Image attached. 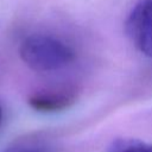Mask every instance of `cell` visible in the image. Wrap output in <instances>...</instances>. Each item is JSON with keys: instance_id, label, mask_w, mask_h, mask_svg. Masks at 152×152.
<instances>
[{"instance_id": "277c9868", "label": "cell", "mask_w": 152, "mask_h": 152, "mask_svg": "<svg viewBox=\"0 0 152 152\" xmlns=\"http://www.w3.org/2000/svg\"><path fill=\"white\" fill-rule=\"evenodd\" d=\"M107 152H152V144L132 138H120L110 144Z\"/></svg>"}, {"instance_id": "5b68a950", "label": "cell", "mask_w": 152, "mask_h": 152, "mask_svg": "<svg viewBox=\"0 0 152 152\" xmlns=\"http://www.w3.org/2000/svg\"><path fill=\"white\" fill-rule=\"evenodd\" d=\"M7 152H46V150L38 145H25L15 148H10Z\"/></svg>"}, {"instance_id": "7a4b0ae2", "label": "cell", "mask_w": 152, "mask_h": 152, "mask_svg": "<svg viewBox=\"0 0 152 152\" xmlns=\"http://www.w3.org/2000/svg\"><path fill=\"white\" fill-rule=\"evenodd\" d=\"M77 88L69 84L55 86L39 89L32 93L28 99V106L40 113H56L71 107L77 100Z\"/></svg>"}, {"instance_id": "52a82bcc", "label": "cell", "mask_w": 152, "mask_h": 152, "mask_svg": "<svg viewBox=\"0 0 152 152\" xmlns=\"http://www.w3.org/2000/svg\"><path fill=\"white\" fill-rule=\"evenodd\" d=\"M5 152H7V150H6V151H5Z\"/></svg>"}, {"instance_id": "8992f818", "label": "cell", "mask_w": 152, "mask_h": 152, "mask_svg": "<svg viewBox=\"0 0 152 152\" xmlns=\"http://www.w3.org/2000/svg\"><path fill=\"white\" fill-rule=\"evenodd\" d=\"M1 120H2V108L0 106V122H1Z\"/></svg>"}, {"instance_id": "6da1fadb", "label": "cell", "mask_w": 152, "mask_h": 152, "mask_svg": "<svg viewBox=\"0 0 152 152\" xmlns=\"http://www.w3.org/2000/svg\"><path fill=\"white\" fill-rule=\"evenodd\" d=\"M21 61L32 70L45 72L62 69L75 59V51L57 37L43 33L27 36L19 46Z\"/></svg>"}, {"instance_id": "3957f363", "label": "cell", "mask_w": 152, "mask_h": 152, "mask_svg": "<svg viewBox=\"0 0 152 152\" xmlns=\"http://www.w3.org/2000/svg\"><path fill=\"white\" fill-rule=\"evenodd\" d=\"M127 31L134 45L152 57V0H140L127 20Z\"/></svg>"}]
</instances>
